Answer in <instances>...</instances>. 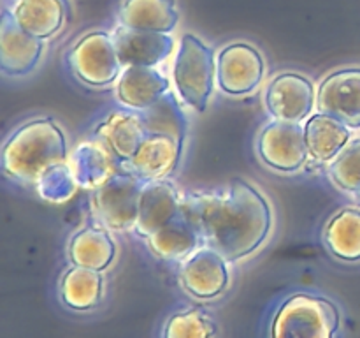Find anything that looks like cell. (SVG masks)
<instances>
[{"instance_id":"15","label":"cell","mask_w":360,"mask_h":338,"mask_svg":"<svg viewBox=\"0 0 360 338\" xmlns=\"http://www.w3.org/2000/svg\"><path fill=\"white\" fill-rule=\"evenodd\" d=\"M183 192L172 178L144 182L139 197V217L134 232L146 239L160 227L181 215Z\"/></svg>"},{"instance_id":"16","label":"cell","mask_w":360,"mask_h":338,"mask_svg":"<svg viewBox=\"0 0 360 338\" xmlns=\"http://www.w3.org/2000/svg\"><path fill=\"white\" fill-rule=\"evenodd\" d=\"M169 92V77L158 67H123V73L115 83L116 104L136 113L151 108Z\"/></svg>"},{"instance_id":"11","label":"cell","mask_w":360,"mask_h":338,"mask_svg":"<svg viewBox=\"0 0 360 338\" xmlns=\"http://www.w3.org/2000/svg\"><path fill=\"white\" fill-rule=\"evenodd\" d=\"M316 111L336 116L352 130L360 129V67H341L320 81Z\"/></svg>"},{"instance_id":"5","label":"cell","mask_w":360,"mask_h":338,"mask_svg":"<svg viewBox=\"0 0 360 338\" xmlns=\"http://www.w3.org/2000/svg\"><path fill=\"white\" fill-rule=\"evenodd\" d=\"M65 65L88 88L115 87L123 73L112 32L101 28L88 30L72 42L65 53Z\"/></svg>"},{"instance_id":"27","label":"cell","mask_w":360,"mask_h":338,"mask_svg":"<svg viewBox=\"0 0 360 338\" xmlns=\"http://www.w3.org/2000/svg\"><path fill=\"white\" fill-rule=\"evenodd\" d=\"M326 171L336 189L360 197V137H352L341 154L326 165Z\"/></svg>"},{"instance_id":"22","label":"cell","mask_w":360,"mask_h":338,"mask_svg":"<svg viewBox=\"0 0 360 338\" xmlns=\"http://www.w3.org/2000/svg\"><path fill=\"white\" fill-rule=\"evenodd\" d=\"M309 161L327 165L352 141V129L336 116L316 111L304 122Z\"/></svg>"},{"instance_id":"4","label":"cell","mask_w":360,"mask_h":338,"mask_svg":"<svg viewBox=\"0 0 360 338\" xmlns=\"http://www.w3.org/2000/svg\"><path fill=\"white\" fill-rule=\"evenodd\" d=\"M178 97L195 113H204L217 87V53L195 34H185L172 63Z\"/></svg>"},{"instance_id":"7","label":"cell","mask_w":360,"mask_h":338,"mask_svg":"<svg viewBox=\"0 0 360 338\" xmlns=\"http://www.w3.org/2000/svg\"><path fill=\"white\" fill-rule=\"evenodd\" d=\"M257 157L266 168L283 175H294L309 162L304 123L271 118L260 127L255 139Z\"/></svg>"},{"instance_id":"8","label":"cell","mask_w":360,"mask_h":338,"mask_svg":"<svg viewBox=\"0 0 360 338\" xmlns=\"http://www.w3.org/2000/svg\"><path fill=\"white\" fill-rule=\"evenodd\" d=\"M266 70L260 49L246 41L229 42L217 55V84L229 97L252 95L264 81Z\"/></svg>"},{"instance_id":"10","label":"cell","mask_w":360,"mask_h":338,"mask_svg":"<svg viewBox=\"0 0 360 338\" xmlns=\"http://www.w3.org/2000/svg\"><path fill=\"white\" fill-rule=\"evenodd\" d=\"M231 261L218 250L202 245L179 264V284L195 299H214L231 284Z\"/></svg>"},{"instance_id":"3","label":"cell","mask_w":360,"mask_h":338,"mask_svg":"<svg viewBox=\"0 0 360 338\" xmlns=\"http://www.w3.org/2000/svg\"><path fill=\"white\" fill-rule=\"evenodd\" d=\"M341 310L330 298L315 292H292L274 310L269 338H336Z\"/></svg>"},{"instance_id":"9","label":"cell","mask_w":360,"mask_h":338,"mask_svg":"<svg viewBox=\"0 0 360 338\" xmlns=\"http://www.w3.org/2000/svg\"><path fill=\"white\" fill-rule=\"evenodd\" d=\"M264 104L271 118L304 123L316 109V88L308 76L283 70L267 83Z\"/></svg>"},{"instance_id":"18","label":"cell","mask_w":360,"mask_h":338,"mask_svg":"<svg viewBox=\"0 0 360 338\" xmlns=\"http://www.w3.org/2000/svg\"><path fill=\"white\" fill-rule=\"evenodd\" d=\"M70 168L79 187L97 190L123 173L122 162L97 137L88 136L70 154Z\"/></svg>"},{"instance_id":"1","label":"cell","mask_w":360,"mask_h":338,"mask_svg":"<svg viewBox=\"0 0 360 338\" xmlns=\"http://www.w3.org/2000/svg\"><path fill=\"white\" fill-rule=\"evenodd\" d=\"M181 213L197 229L204 245L218 250L231 263L259 252L274 225L269 199L243 178L220 189L186 190Z\"/></svg>"},{"instance_id":"2","label":"cell","mask_w":360,"mask_h":338,"mask_svg":"<svg viewBox=\"0 0 360 338\" xmlns=\"http://www.w3.org/2000/svg\"><path fill=\"white\" fill-rule=\"evenodd\" d=\"M70 162V148L63 127L53 116H35L20 123L6 137L0 151V168L11 180L34 187L60 164Z\"/></svg>"},{"instance_id":"24","label":"cell","mask_w":360,"mask_h":338,"mask_svg":"<svg viewBox=\"0 0 360 338\" xmlns=\"http://www.w3.org/2000/svg\"><path fill=\"white\" fill-rule=\"evenodd\" d=\"M102 271L70 264L58 282V294L63 305L74 312H90L97 308L104 298Z\"/></svg>"},{"instance_id":"20","label":"cell","mask_w":360,"mask_h":338,"mask_svg":"<svg viewBox=\"0 0 360 338\" xmlns=\"http://www.w3.org/2000/svg\"><path fill=\"white\" fill-rule=\"evenodd\" d=\"M116 252L118 246L112 238V231L98 222L77 229L67 245V257L70 264L95 271L108 270L115 263Z\"/></svg>"},{"instance_id":"25","label":"cell","mask_w":360,"mask_h":338,"mask_svg":"<svg viewBox=\"0 0 360 338\" xmlns=\"http://www.w3.org/2000/svg\"><path fill=\"white\" fill-rule=\"evenodd\" d=\"M155 257L162 261H185L190 254L204 245L197 229L183 217V213L167 225L144 239Z\"/></svg>"},{"instance_id":"19","label":"cell","mask_w":360,"mask_h":338,"mask_svg":"<svg viewBox=\"0 0 360 338\" xmlns=\"http://www.w3.org/2000/svg\"><path fill=\"white\" fill-rule=\"evenodd\" d=\"M6 7L23 30L42 41L60 34L70 14L69 0H13Z\"/></svg>"},{"instance_id":"17","label":"cell","mask_w":360,"mask_h":338,"mask_svg":"<svg viewBox=\"0 0 360 338\" xmlns=\"http://www.w3.org/2000/svg\"><path fill=\"white\" fill-rule=\"evenodd\" d=\"M112 37L123 67H158L174 51V37L171 34L130 30L118 25L112 30Z\"/></svg>"},{"instance_id":"23","label":"cell","mask_w":360,"mask_h":338,"mask_svg":"<svg viewBox=\"0 0 360 338\" xmlns=\"http://www.w3.org/2000/svg\"><path fill=\"white\" fill-rule=\"evenodd\" d=\"M327 252L343 263H360V208L343 206L334 211L322 227Z\"/></svg>"},{"instance_id":"26","label":"cell","mask_w":360,"mask_h":338,"mask_svg":"<svg viewBox=\"0 0 360 338\" xmlns=\"http://www.w3.org/2000/svg\"><path fill=\"white\" fill-rule=\"evenodd\" d=\"M181 99L176 97L174 92H169L151 108L141 113L144 129L148 134H167V136L186 139L188 134V118L183 109Z\"/></svg>"},{"instance_id":"12","label":"cell","mask_w":360,"mask_h":338,"mask_svg":"<svg viewBox=\"0 0 360 338\" xmlns=\"http://www.w3.org/2000/svg\"><path fill=\"white\" fill-rule=\"evenodd\" d=\"M185 141L167 134H146L141 146L123 169L143 182L176 176L181 168Z\"/></svg>"},{"instance_id":"29","label":"cell","mask_w":360,"mask_h":338,"mask_svg":"<svg viewBox=\"0 0 360 338\" xmlns=\"http://www.w3.org/2000/svg\"><path fill=\"white\" fill-rule=\"evenodd\" d=\"M76 176H74L72 168H70V162H67V164H60L56 168L49 169L39 180L35 190H37L42 199L51 201V203H62V201H67L76 192Z\"/></svg>"},{"instance_id":"28","label":"cell","mask_w":360,"mask_h":338,"mask_svg":"<svg viewBox=\"0 0 360 338\" xmlns=\"http://www.w3.org/2000/svg\"><path fill=\"white\" fill-rule=\"evenodd\" d=\"M214 320L199 308L178 310L164 326V338H214Z\"/></svg>"},{"instance_id":"30","label":"cell","mask_w":360,"mask_h":338,"mask_svg":"<svg viewBox=\"0 0 360 338\" xmlns=\"http://www.w3.org/2000/svg\"><path fill=\"white\" fill-rule=\"evenodd\" d=\"M69 2H70V0H69Z\"/></svg>"},{"instance_id":"6","label":"cell","mask_w":360,"mask_h":338,"mask_svg":"<svg viewBox=\"0 0 360 338\" xmlns=\"http://www.w3.org/2000/svg\"><path fill=\"white\" fill-rule=\"evenodd\" d=\"M144 182L123 171L101 189L91 190L90 208L95 222L112 232L134 231L139 217V197Z\"/></svg>"},{"instance_id":"13","label":"cell","mask_w":360,"mask_h":338,"mask_svg":"<svg viewBox=\"0 0 360 338\" xmlns=\"http://www.w3.org/2000/svg\"><path fill=\"white\" fill-rule=\"evenodd\" d=\"M44 48V41L23 30L4 6L0 16V69L4 76H28L41 62Z\"/></svg>"},{"instance_id":"21","label":"cell","mask_w":360,"mask_h":338,"mask_svg":"<svg viewBox=\"0 0 360 338\" xmlns=\"http://www.w3.org/2000/svg\"><path fill=\"white\" fill-rule=\"evenodd\" d=\"M118 25L141 32L172 34L179 23L176 0H122L118 6Z\"/></svg>"},{"instance_id":"14","label":"cell","mask_w":360,"mask_h":338,"mask_svg":"<svg viewBox=\"0 0 360 338\" xmlns=\"http://www.w3.org/2000/svg\"><path fill=\"white\" fill-rule=\"evenodd\" d=\"M146 134L141 113L122 106L109 108L104 115L98 116L90 130V136L102 141L122 165L134 157Z\"/></svg>"}]
</instances>
